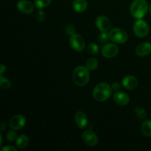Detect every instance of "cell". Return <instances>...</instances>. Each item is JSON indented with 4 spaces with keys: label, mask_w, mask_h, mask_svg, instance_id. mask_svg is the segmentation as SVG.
Wrapping results in <instances>:
<instances>
[{
    "label": "cell",
    "mask_w": 151,
    "mask_h": 151,
    "mask_svg": "<svg viewBox=\"0 0 151 151\" xmlns=\"http://www.w3.org/2000/svg\"><path fill=\"white\" fill-rule=\"evenodd\" d=\"M149 5L146 0H134L130 7L131 16L137 19H142L147 15Z\"/></svg>",
    "instance_id": "1"
},
{
    "label": "cell",
    "mask_w": 151,
    "mask_h": 151,
    "mask_svg": "<svg viewBox=\"0 0 151 151\" xmlns=\"http://www.w3.org/2000/svg\"><path fill=\"white\" fill-rule=\"evenodd\" d=\"M111 86L106 83L97 84L93 91V97L97 101L99 102L106 101L111 96Z\"/></svg>",
    "instance_id": "2"
},
{
    "label": "cell",
    "mask_w": 151,
    "mask_h": 151,
    "mask_svg": "<svg viewBox=\"0 0 151 151\" xmlns=\"http://www.w3.org/2000/svg\"><path fill=\"white\" fill-rule=\"evenodd\" d=\"M86 66H80L75 69L72 75L73 81L78 86H84L89 81V72Z\"/></svg>",
    "instance_id": "3"
},
{
    "label": "cell",
    "mask_w": 151,
    "mask_h": 151,
    "mask_svg": "<svg viewBox=\"0 0 151 151\" xmlns=\"http://www.w3.org/2000/svg\"><path fill=\"white\" fill-rule=\"evenodd\" d=\"M111 41L116 44H124L128 38V33L125 30L121 28H114L109 32Z\"/></svg>",
    "instance_id": "4"
},
{
    "label": "cell",
    "mask_w": 151,
    "mask_h": 151,
    "mask_svg": "<svg viewBox=\"0 0 151 151\" xmlns=\"http://www.w3.org/2000/svg\"><path fill=\"white\" fill-rule=\"evenodd\" d=\"M134 32L137 37L144 38L147 36L149 32V26L146 22L142 19H138V21L134 24L133 27Z\"/></svg>",
    "instance_id": "5"
},
{
    "label": "cell",
    "mask_w": 151,
    "mask_h": 151,
    "mask_svg": "<svg viewBox=\"0 0 151 151\" xmlns=\"http://www.w3.org/2000/svg\"><path fill=\"white\" fill-rule=\"evenodd\" d=\"M69 44L74 50L77 52H81L85 48V41L83 38L78 34H74L71 35L69 39Z\"/></svg>",
    "instance_id": "6"
},
{
    "label": "cell",
    "mask_w": 151,
    "mask_h": 151,
    "mask_svg": "<svg viewBox=\"0 0 151 151\" xmlns=\"http://www.w3.org/2000/svg\"><path fill=\"white\" fill-rule=\"evenodd\" d=\"M119 48L115 44L107 43L102 48V55L106 58H111L118 54Z\"/></svg>",
    "instance_id": "7"
},
{
    "label": "cell",
    "mask_w": 151,
    "mask_h": 151,
    "mask_svg": "<svg viewBox=\"0 0 151 151\" xmlns=\"http://www.w3.org/2000/svg\"><path fill=\"white\" fill-rule=\"evenodd\" d=\"M82 139L86 145L89 147H95L98 143V139L95 133L92 131H86L82 134Z\"/></svg>",
    "instance_id": "8"
},
{
    "label": "cell",
    "mask_w": 151,
    "mask_h": 151,
    "mask_svg": "<svg viewBox=\"0 0 151 151\" xmlns=\"http://www.w3.org/2000/svg\"><path fill=\"white\" fill-rule=\"evenodd\" d=\"M26 123V119L22 114H16L10 119V126L13 130H20Z\"/></svg>",
    "instance_id": "9"
},
{
    "label": "cell",
    "mask_w": 151,
    "mask_h": 151,
    "mask_svg": "<svg viewBox=\"0 0 151 151\" xmlns=\"http://www.w3.org/2000/svg\"><path fill=\"white\" fill-rule=\"evenodd\" d=\"M95 24L97 27L102 32H107L111 27L110 19L104 16H100L96 19Z\"/></svg>",
    "instance_id": "10"
},
{
    "label": "cell",
    "mask_w": 151,
    "mask_h": 151,
    "mask_svg": "<svg viewBox=\"0 0 151 151\" xmlns=\"http://www.w3.org/2000/svg\"><path fill=\"white\" fill-rule=\"evenodd\" d=\"M16 7L21 12L26 14L32 13L34 10L33 4L27 0H19L16 3Z\"/></svg>",
    "instance_id": "11"
},
{
    "label": "cell",
    "mask_w": 151,
    "mask_h": 151,
    "mask_svg": "<svg viewBox=\"0 0 151 151\" xmlns=\"http://www.w3.org/2000/svg\"><path fill=\"white\" fill-rule=\"evenodd\" d=\"M151 52V44L148 42L142 43L137 46L136 49V53L139 57H145L148 55Z\"/></svg>",
    "instance_id": "12"
},
{
    "label": "cell",
    "mask_w": 151,
    "mask_h": 151,
    "mask_svg": "<svg viewBox=\"0 0 151 151\" xmlns=\"http://www.w3.org/2000/svg\"><path fill=\"white\" fill-rule=\"evenodd\" d=\"M75 121L78 128H81V129L85 128L88 125V118H87L86 115L82 111H78L75 114Z\"/></svg>",
    "instance_id": "13"
},
{
    "label": "cell",
    "mask_w": 151,
    "mask_h": 151,
    "mask_svg": "<svg viewBox=\"0 0 151 151\" xmlns=\"http://www.w3.org/2000/svg\"><path fill=\"white\" fill-rule=\"evenodd\" d=\"M114 100L115 103L120 106H126L130 101V97L125 93L122 91H118L116 92L114 95Z\"/></svg>",
    "instance_id": "14"
},
{
    "label": "cell",
    "mask_w": 151,
    "mask_h": 151,
    "mask_svg": "<svg viewBox=\"0 0 151 151\" xmlns=\"http://www.w3.org/2000/svg\"><path fill=\"white\" fill-rule=\"evenodd\" d=\"M122 85L125 88L128 90H133L136 88L138 86V81L134 76H126L122 80Z\"/></svg>",
    "instance_id": "15"
},
{
    "label": "cell",
    "mask_w": 151,
    "mask_h": 151,
    "mask_svg": "<svg viewBox=\"0 0 151 151\" xmlns=\"http://www.w3.org/2000/svg\"><path fill=\"white\" fill-rule=\"evenodd\" d=\"M72 7L75 11L78 13H83L86 10L88 7V3L86 0H75L72 4Z\"/></svg>",
    "instance_id": "16"
},
{
    "label": "cell",
    "mask_w": 151,
    "mask_h": 151,
    "mask_svg": "<svg viewBox=\"0 0 151 151\" xmlns=\"http://www.w3.org/2000/svg\"><path fill=\"white\" fill-rule=\"evenodd\" d=\"M28 143H29V139L24 134L20 135L16 139V145L19 149L25 148L28 145Z\"/></svg>",
    "instance_id": "17"
},
{
    "label": "cell",
    "mask_w": 151,
    "mask_h": 151,
    "mask_svg": "<svg viewBox=\"0 0 151 151\" xmlns=\"http://www.w3.org/2000/svg\"><path fill=\"white\" fill-rule=\"evenodd\" d=\"M142 132L145 137H151V120L147 119L142 124Z\"/></svg>",
    "instance_id": "18"
},
{
    "label": "cell",
    "mask_w": 151,
    "mask_h": 151,
    "mask_svg": "<svg viewBox=\"0 0 151 151\" xmlns=\"http://www.w3.org/2000/svg\"><path fill=\"white\" fill-rule=\"evenodd\" d=\"M98 66V60L96 58H91L86 61V68L88 70H95Z\"/></svg>",
    "instance_id": "19"
},
{
    "label": "cell",
    "mask_w": 151,
    "mask_h": 151,
    "mask_svg": "<svg viewBox=\"0 0 151 151\" xmlns=\"http://www.w3.org/2000/svg\"><path fill=\"white\" fill-rule=\"evenodd\" d=\"M0 85H1V88L4 90L9 89L11 86L10 81L7 78H4L2 75H1V78H0Z\"/></svg>",
    "instance_id": "20"
},
{
    "label": "cell",
    "mask_w": 151,
    "mask_h": 151,
    "mask_svg": "<svg viewBox=\"0 0 151 151\" xmlns=\"http://www.w3.org/2000/svg\"><path fill=\"white\" fill-rule=\"evenodd\" d=\"M135 114L137 117L141 119H145L147 116V113H146L145 109L140 107V106H137L135 108Z\"/></svg>",
    "instance_id": "21"
},
{
    "label": "cell",
    "mask_w": 151,
    "mask_h": 151,
    "mask_svg": "<svg viewBox=\"0 0 151 151\" xmlns=\"http://www.w3.org/2000/svg\"><path fill=\"white\" fill-rule=\"evenodd\" d=\"M51 3V0H35V6L38 9H42L49 6Z\"/></svg>",
    "instance_id": "22"
},
{
    "label": "cell",
    "mask_w": 151,
    "mask_h": 151,
    "mask_svg": "<svg viewBox=\"0 0 151 151\" xmlns=\"http://www.w3.org/2000/svg\"><path fill=\"white\" fill-rule=\"evenodd\" d=\"M88 52L91 55H97L99 53L98 46H97L96 44L91 43V44H90L88 46Z\"/></svg>",
    "instance_id": "23"
},
{
    "label": "cell",
    "mask_w": 151,
    "mask_h": 151,
    "mask_svg": "<svg viewBox=\"0 0 151 151\" xmlns=\"http://www.w3.org/2000/svg\"><path fill=\"white\" fill-rule=\"evenodd\" d=\"M110 39L109 33H107V32H102L99 35V41L102 44H107Z\"/></svg>",
    "instance_id": "24"
},
{
    "label": "cell",
    "mask_w": 151,
    "mask_h": 151,
    "mask_svg": "<svg viewBox=\"0 0 151 151\" xmlns=\"http://www.w3.org/2000/svg\"><path fill=\"white\" fill-rule=\"evenodd\" d=\"M45 18H46L45 13H44L41 9H39V10L36 12V14H35V19H37L38 22H41L45 19Z\"/></svg>",
    "instance_id": "25"
},
{
    "label": "cell",
    "mask_w": 151,
    "mask_h": 151,
    "mask_svg": "<svg viewBox=\"0 0 151 151\" xmlns=\"http://www.w3.org/2000/svg\"><path fill=\"white\" fill-rule=\"evenodd\" d=\"M6 138L9 142H14L17 139V134L14 131H10L7 134Z\"/></svg>",
    "instance_id": "26"
},
{
    "label": "cell",
    "mask_w": 151,
    "mask_h": 151,
    "mask_svg": "<svg viewBox=\"0 0 151 151\" xmlns=\"http://www.w3.org/2000/svg\"><path fill=\"white\" fill-rule=\"evenodd\" d=\"M66 32L69 35H72L75 34V28L72 25H68L66 27Z\"/></svg>",
    "instance_id": "27"
},
{
    "label": "cell",
    "mask_w": 151,
    "mask_h": 151,
    "mask_svg": "<svg viewBox=\"0 0 151 151\" xmlns=\"http://www.w3.org/2000/svg\"><path fill=\"white\" fill-rule=\"evenodd\" d=\"M1 151H16V147H13V146H7L1 149Z\"/></svg>",
    "instance_id": "28"
},
{
    "label": "cell",
    "mask_w": 151,
    "mask_h": 151,
    "mask_svg": "<svg viewBox=\"0 0 151 151\" xmlns=\"http://www.w3.org/2000/svg\"><path fill=\"white\" fill-rule=\"evenodd\" d=\"M111 88L113 91H117L120 88V85H119V83H114L111 86Z\"/></svg>",
    "instance_id": "29"
},
{
    "label": "cell",
    "mask_w": 151,
    "mask_h": 151,
    "mask_svg": "<svg viewBox=\"0 0 151 151\" xmlns=\"http://www.w3.org/2000/svg\"><path fill=\"white\" fill-rule=\"evenodd\" d=\"M6 128V123L4 122V121H2V122H1V128H0V130H1V131H3L4 129H5Z\"/></svg>",
    "instance_id": "30"
},
{
    "label": "cell",
    "mask_w": 151,
    "mask_h": 151,
    "mask_svg": "<svg viewBox=\"0 0 151 151\" xmlns=\"http://www.w3.org/2000/svg\"><path fill=\"white\" fill-rule=\"evenodd\" d=\"M5 69H6V67L3 64H1V66H0V72H1V75L4 73V70H5Z\"/></svg>",
    "instance_id": "31"
},
{
    "label": "cell",
    "mask_w": 151,
    "mask_h": 151,
    "mask_svg": "<svg viewBox=\"0 0 151 151\" xmlns=\"http://www.w3.org/2000/svg\"><path fill=\"white\" fill-rule=\"evenodd\" d=\"M2 144V137L1 135H0V145Z\"/></svg>",
    "instance_id": "32"
},
{
    "label": "cell",
    "mask_w": 151,
    "mask_h": 151,
    "mask_svg": "<svg viewBox=\"0 0 151 151\" xmlns=\"http://www.w3.org/2000/svg\"><path fill=\"white\" fill-rule=\"evenodd\" d=\"M149 10H150V14H151V4H150V5L149 6Z\"/></svg>",
    "instance_id": "33"
}]
</instances>
